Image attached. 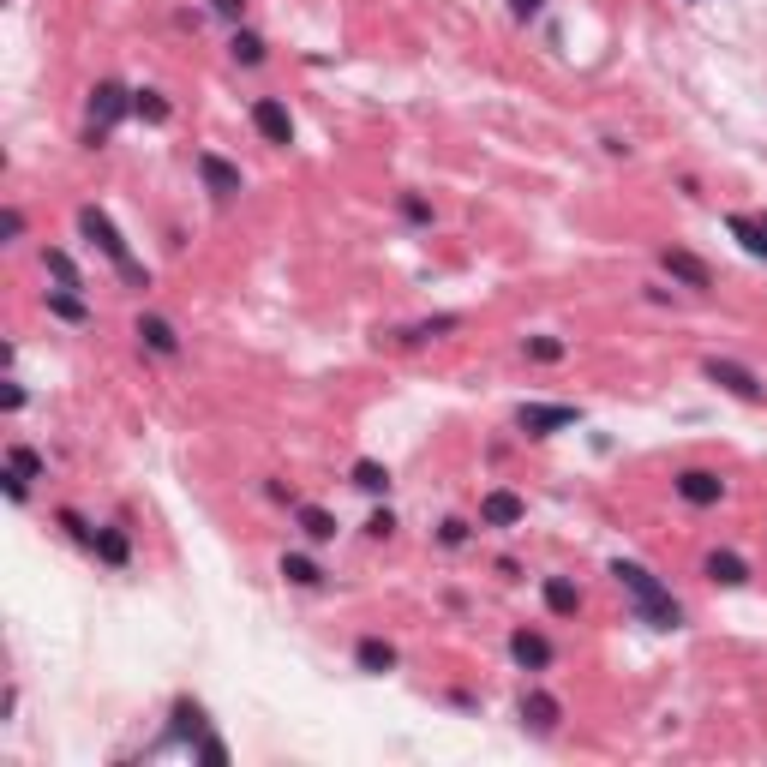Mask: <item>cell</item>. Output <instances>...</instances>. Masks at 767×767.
Here are the masks:
<instances>
[{"label":"cell","mask_w":767,"mask_h":767,"mask_svg":"<svg viewBox=\"0 0 767 767\" xmlns=\"http://www.w3.org/2000/svg\"><path fill=\"white\" fill-rule=\"evenodd\" d=\"M612 576H618V588L630 594V606H636V618H642V624H654V630H678V624H684V606L672 600V588H660V576H654V570H642V564L618 558V564H612Z\"/></svg>","instance_id":"6da1fadb"},{"label":"cell","mask_w":767,"mask_h":767,"mask_svg":"<svg viewBox=\"0 0 767 767\" xmlns=\"http://www.w3.org/2000/svg\"><path fill=\"white\" fill-rule=\"evenodd\" d=\"M78 228H84V240H96V246H102V252L114 258V270H120V276H126L132 288H144V282H150V276H144V270L132 264V252H126V240L114 234V222H108V216H102L96 204H84V210H78Z\"/></svg>","instance_id":"7a4b0ae2"},{"label":"cell","mask_w":767,"mask_h":767,"mask_svg":"<svg viewBox=\"0 0 767 767\" xmlns=\"http://www.w3.org/2000/svg\"><path fill=\"white\" fill-rule=\"evenodd\" d=\"M582 420V408H570V402H522L516 408V426L528 432V438H552V432H564V426H576Z\"/></svg>","instance_id":"3957f363"},{"label":"cell","mask_w":767,"mask_h":767,"mask_svg":"<svg viewBox=\"0 0 767 767\" xmlns=\"http://www.w3.org/2000/svg\"><path fill=\"white\" fill-rule=\"evenodd\" d=\"M708 378H714L720 390H732L738 402H762V396H767V384L756 378V372H750V366H738V360H720V354L708 360Z\"/></svg>","instance_id":"277c9868"},{"label":"cell","mask_w":767,"mask_h":767,"mask_svg":"<svg viewBox=\"0 0 767 767\" xmlns=\"http://www.w3.org/2000/svg\"><path fill=\"white\" fill-rule=\"evenodd\" d=\"M204 726H210V720H204V708H198V702H174V732H168V738H162L156 750H174V744H186V750L198 756V744L210 738Z\"/></svg>","instance_id":"5b68a950"},{"label":"cell","mask_w":767,"mask_h":767,"mask_svg":"<svg viewBox=\"0 0 767 767\" xmlns=\"http://www.w3.org/2000/svg\"><path fill=\"white\" fill-rule=\"evenodd\" d=\"M678 498L696 504V510H708V504L726 498V480H720L714 468H684V474H678Z\"/></svg>","instance_id":"8992f818"},{"label":"cell","mask_w":767,"mask_h":767,"mask_svg":"<svg viewBox=\"0 0 767 767\" xmlns=\"http://www.w3.org/2000/svg\"><path fill=\"white\" fill-rule=\"evenodd\" d=\"M126 108H132V96H126L120 84H96V90H90V126H96V138H102Z\"/></svg>","instance_id":"52a82bcc"},{"label":"cell","mask_w":767,"mask_h":767,"mask_svg":"<svg viewBox=\"0 0 767 767\" xmlns=\"http://www.w3.org/2000/svg\"><path fill=\"white\" fill-rule=\"evenodd\" d=\"M252 126H258L270 144H294V120H288V108H282L276 96H258V102H252Z\"/></svg>","instance_id":"ba28073f"},{"label":"cell","mask_w":767,"mask_h":767,"mask_svg":"<svg viewBox=\"0 0 767 767\" xmlns=\"http://www.w3.org/2000/svg\"><path fill=\"white\" fill-rule=\"evenodd\" d=\"M660 264H666V276H678L684 288H714V270H708L696 252H684V246H666Z\"/></svg>","instance_id":"9c48e42d"},{"label":"cell","mask_w":767,"mask_h":767,"mask_svg":"<svg viewBox=\"0 0 767 767\" xmlns=\"http://www.w3.org/2000/svg\"><path fill=\"white\" fill-rule=\"evenodd\" d=\"M138 342H144L150 354H162V360H174V354H180L174 324H168V318H156V312H144V318H138Z\"/></svg>","instance_id":"30bf717a"},{"label":"cell","mask_w":767,"mask_h":767,"mask_svg":"<svg viewBox=\"0 0 767 767\" xmlns=\"http://www.w3.org/2000/svg\"><path fill=\"white\" fill-rule=\"evenodd\" d=\"M510 654H516L522 672H546V666H552V642L534 636V630H516V636H510Z\"/></svg>","instance_id":"8fae6325"},{"label":"cell","mask_w":767,"mask_h":767,"mask_svg":"<svg viewBox=\"0 0 767 767\" xmlns=\"http://www.w3.org/2000/svg\"><path fill=\"white\" fill-rule=\"evenodd\" d=\"M198 174H204V186H210L216 198H234V192H240V168L222 162V156H210V150L198 156Z\"/></svg>","instance_id":"7c38bea8"},{"label":"cell","mask_w":767,"mask_h":767,"mask_svg":"<svg viewBox=\"0 0 767 767\" xmlns=\"http://www.w3.org/2000/svg\"><path fill=\"white\" fill-rule=\"evenodd\" d=\"M522 720H528L534 732H558L564 708H558V696H546V690H528V696H522Z\"/></svg>","instance_id":"4fadbf2b"},{"label":"cell","mask_w":767,"mask_h":767,"mask_svg":"<svg viewBox=\"0 0 767 767\" xmlns=\"http://www.w3.org/2000/svg\"><path fill=\"white\" fill-rule=\"evenodd\" d=\"M480 522H486V528H516V522H522V498H516V492H486Z\"/></svg>","instance_id":"5bb4252c"},{"label":"cell","mask_w":767,"mask_h":767,"mask_svg":"<svg viewBox=\"0 0 767 767\" xmlns=\"http://www.w3.org/2000/svg\"><path fill=\"white\" fill-rule=\"evenodd\" d=\"M702 570H708V582H720V588H744V582H750V564H744L738 552H708Z\"/></svg>","instance_id":"9a60e30c"},{"label":"cell","mask_w":767,"mask_h":767,"mask_svg":"<svg viewBox=\"0 0 767 767\" xmlns=\"http://www.w3.org/2000/svg\"><path fill=\"white\" fill-rule=\"evenodd\" d=\"M354 660H360V672H372V678H384V672H396V648H390L384 636H360V648H354Z\"/></svg>","instance_id":"2e32d148"},{"label":"cell","mask_w":767,"mask_h":767,"mask_svg":"<svg viewBox=\"0 0 767 767\" xmlns=\"http://www.w3.org/2000/svg\"><path fill=\"white\" fill-rule=\"evenodd\" d=\"M546 606H552L558 618H576V612H582V588H576L570 576H546Z\"/></svg>","instance_id":"e0dca14e"},{"label":"cell","mask_w":767,"mask_h":767,"mask_svg":"<svg viewBox=\"0 0 767 767\" xmlns=\"http://www.w3.org/2000/svg\"><path fill=\"white\" fill-rule=\"evenodd\" d=\"M300 534H306L312 546H330V540H336V516L318 510V504H300Z\"/></svg>","instance_id":"ac0fdd59"},{"label":"cell","mask_w":767,"mask_h":767,"mask_svg":"<svg viewBox=\"0 0 767 767\" xmlns=\"http://www.w3.org/2000/svg\"><path fill=\"white\" fill-rule=\"evenodd\" d=\"M726 228L744 240V252H750V258H767V234H762V222H756V216H726Z\"/></svg>","instance_id":"d6986e66"},{"label":"cell","mask_w":767,"mask_h":767,"mask_svg":"<svg viewBox=\"0 0 767 767\" xmlns=\"http://www.w3.org/2000/svg\"><path fill=\"white\" fill-rule=\"evenodd\" d=\"M96 558H102V564H114V570H120V564H126V558H132V540H126V534H120V528H102V534H96Z\"/></svg>","instance_id":"ffe728a7"},{"label":"cell","mask_w":767,"mask_h":767,"mask_svg":"<svg viewBox=\"0 0 767 767\" xmlns=\"http://www.w3.org/2000/svg\"><path fill=\"white\" fill-rule=\"evenodd\" d=\"M48 312H54V318H66V324H84V318H90V306H84L72 288H54V294H48Z\"/></svg>","instance_id":"44dd1931"},{"label":"cell","mask_w":767,"mask_h":767,"mask_svg":"<svg viewBox=\"0 0 767 767\" xmlns=\"http://www.w3.org/2000/svg\"><path fill=\"white\" fill-rule=\"evenodd\" d=\"M354 486L360 492H390V468L384 462H354Z\"/></svg>","instance_id":"7402d4cb"},{"label":"cell","mask_w":767,"mask_h":767,"mask_svg":"<svg viewBox=\"0 0 767 767\" xmlns=\"http://www.w3.org/2000/svg\"><path fill=\"white\" fill-rule=\"evenodd\" d=\"M282 576H288L294 588H318V582H324V570H318L312 558H282Z\"/></svg>","instance_id":"603a6c76"},{"label":"cell","mask_w":767,"mask_h":767,"mask_svg":"<svg viewBox=\"0 0 767 767\" xmlns=\"http://www.w3.org/2000/svg\"><path fill=\"white\" fill-rule=\"evenodd\" d=\"M132 114H144V120H168V96H162V90H132Z\"/></svg>","instance_id":"cb8c5ba5"},{"label":"cell","mask_w":767,"mask_h":767,"mask_svg":"<svg viewBox=\"0 0 767 767\" xmlns=\"http://www.w3.org/2000/svg\"><path fill=\"white\" fill-rule=\"evenodd\" d=\"M228 48H234V60H240V66H258V60H264V42H258L252 30H234V42H228Z\"/></svg>","instance_id":"d4e9b609"},{"label":"cell","mask_w":767,"mask_h":767,"mask_svg":"<svg viewBox=\"0 0 767 767\" xmlns=\"http://www.w3.org/2000/svg\"><path fill=\"white\" fill-rule=\"evenodd\" d=\"M6 468H18L24 480H36V474H42V456H36V450H24V444H12V450H6Z\"/></svg>","instance_id":"484cf974"},{"label":"cell","mask_w":767,"mask_h":767,"mask_svg":"<svg viewBox=\"0 0 767 767\" xmlns=\"http://www.w3.org/2000/svg\"><path fill=\"white\" fill-rule=\"evenodd\" d=\"M528 360H546L552 366V360H564V342L558 336H528Z\"/></svg>","instance_id":"4316f807"},{"label":"cell","mask_w":767,"mask_h":767,"mask_svg":"<svg viewBox=\"0 0 767 767\" xmlns=\"http://www.w3.org/2000/svg\"><path fill=\"white\" fill-rule=\"evenodd\" d=\"M48 270L60 276V288H78V270H72V258H66V252H48Z\"/></svg>","instance_id":"83f0119b"},{"label":"cell","mask_w":767,"mask_h":767,"mask_svg":"<svg viewBox=\"0 0 767 767\" xmlns=\"http://www.w3.org/2000/svg\"><path fill=\"white\" fill-rule=\"evenodd\" d=\"M402 216H408V222H432V204H426V198H414V192H408V198H402Z\"/></svg>","instance_id":"f1b7e54d"},{"label":"cell","mask_w":767,"mask_h":767,"mask_svg":"<svg viewBox=\"0 0 767 767\" xmlns=\"http://www.w3.org/2000/svg\"><path fill=\"white\" fill-rule=\"evenodd\" d=\"M390 528H396V516H390V510H378V516H372V522H366V534H372V540H384V534H390Z\"/></svg>","instance_id":"f546056e"},{"label":"cell","mask_w":767,"mask_h":767,"mask_svg":"<svg viewBox=\"0 0 767 767\" xmlns=\"http://www.w3.org/2000/svg\"><path fill=\"white\" fill-rule=\"evenodd\" d=\"M438 540H444V546H462V540H468V522H444Z\"/></svg>","instance_id":"4dcf8cb0"},{"label":"cell","mask_w":767,"mask_h":767,"mask_svg":"<svg viewBox=\"0 0 767 767\" xmlns=\"http://www.w3.org/2000/svg\"><path fill=\"white\" fill-rule=\"evenodd\" d=\"M210 6H216L222 18H240V12H246V0H210Z\"/></svg>","instance_id":"1f68e13d"},{"label":"cell","mask_w":767,"mask_h":767,"mask_svg":"<svg viewBox=\"0 0 767 767\" xmlns=\"http://www.w3.org/2000/svg\"><path fill=\"white\" fill-rule=\"evenodd\" d=\"M540 6H546V0H510V12H516V18H534Z\"/></svg>","instance_id":"d6a6232c"},{"label":"cell","mask_w":767,"mask_h":767,"mask_svg":"<svg viewBox=\"0 0 767 767\" xmlns=\"http://www.w3.org/2000/svg\"><path fill=\"white\" fill-rule=\"evenodd\" d=\"M756 222H762V234H767V216H756Z\"/></svg>","instance_id":"836d02e7"}]
</instances>
